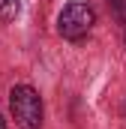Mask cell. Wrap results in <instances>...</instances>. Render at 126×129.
<instances>
[{
    "mask_svg": "<svg viewBox=\"0 0 126 129\" xmlns=\"http://www.w3.org/2000/svg\"><path fill=\"white\" fill-rule=\"evenodd\" d=\"M93 24H96V12L87 3H81V0L66 3L60 9V15H57V33L63 39H69V42L84 39L87 33L93 30Z\"/></svg>",
    "mask_w": 126,
    "mask_h": 129,
    "instance_id": "obj_1",
    "label": "cell"
},
{
    "mask_svg": "<svg viewBox=\"0 0 126 129\" xmlns=\"http://www.w3.org/2000/svg\"><path fill=\"white\" fill-rule=\"evenodd\" d=\"M9 108L12 117L21 129H39L42 126V99L30 84H18L9 93Z\"/></svg>",
    "mask_w": 126,
    "mask_h": 129,
    "instance_id": "obj_2",
    "label": "cell"
},
{
    "mask_svg": "<svg viewBox=\"0 0 126 129\" xmlns=\"http://www.w3.org/2000/svg\"><path fill=\"white\" fill-rule=\"evenodd\" d=\"M21 15V0H0V24H9Z\"/></svg>",
    "mask_w": 126,
    "mask_h": 129,
    "instance_id": "obj_3",
    "label": "cell"
},
{
    "mask_svg": "<svg viewBox=\"0 0 126 129\" xmlns=\"http://www.w3.org/2000/svg\"><path fill=\"white\" fill-rule=\"evenodd\" d=\"M0 129H6V123H3V114H0Z\"/></svg>",
    "mask_w": 126,
    "mask_h": 129,
    "instance_id": "obj_4",
    "label": "cell"
}]
</instances>
